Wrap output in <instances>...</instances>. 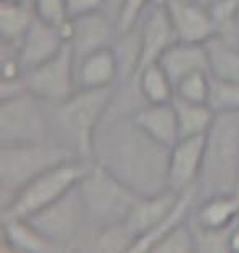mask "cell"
Instances as JSON below:
<instances>
[{
    "instance_id": "19",
    "label": "cell",
    "mask_w": 239,
    "mask_h": 253,
    "mask_svg": "<svg viewBox=\"0 0 239 253\" xmlns=\"http://www.w3.org/2000/svg\"><path fill=\"white\" fill-rule=\"evenodd\" d=\"M131 119L147 135L166 145L167 148H172L180 140L177 114L172 100L164 104H144L131 114Z\"/></svg>"
},
{
    "instance_id": "5",
    "label": "cell",
    "mask_w": 239,
    "mask_h": 253,
    "mask_svg": "<svg viewBox=\"0 0 239 253\" xmlns=\"http://www.w3.org/2000/svg\"><path fill=\"white\" fill-rule=\"evenodd\" d=\"M89 230L120 224L128 217L138 194L97 163L90 165L79 183Z\"/></svg>"
},
{
    "instance_id": "29",
    "label": "cell",
    "mask_w": 239,
    "mask_h": 253,
    "mask_svg": "<svg viewBox=\"0 0 239 253\" xmlns=\"http://www.w3.org/2000/svg\"><path fill=\"white\" fill-rule=\"evenodd\" d=\"M197 252L195 237L190 222L177 225L152 247L151 253H193Z\"/></svg>"
},
{
    "instance_id": "39",
    "label": "cell",
    "mask_w": 239,
    "mask_h": 253,
    "mask_svg": "<svg viewBox=\"0 0 239 253\" xmlns=\"http://www.w3.org/2000/svg\"><path fill=\"white\" fill-rule=\"evenodd\" d=\"M202 2H205V0H202Z\"/></svg>"
},
{
    "instance_id": "23",
    "label": "cell",
    "mask_w": 239,
    "mask_h": 253,
    "mask_svg": "<svg viewBox=\"0 0 239 253\" xmlns=\"http://www.w3.org/2000/svg\"><path fill=\"white\" fill-rule=\"evenodd\" d=\"M172 104H174L177 114L180 138L206 135V131L210 130L213 120L216 117V112L210 107V104L189 102V100H182L177 97L172 99Z\"/></svg>"
},
{
    "instance_id": "20",
    "label": "cell",
    "mask_w": 239,
    "mask_h": 253,
    "mask_svg": "<svg viewBox=\"0 0 239 253\" xmlns=\"http://www.w3.org/2000/svg\"><path fill=\"white\" fill-rule=\"evenodd\" d=\"M179 194L180 192L166 189L159 192V194L139 196L133 204V207H131L125 224L128 225V229L138 239L139 235L154 229L169 214L172 207L175 206L177 199H179Z\"/></svg>"
},
{
    "instance_id": "33",
    "label": "cell",
    "mask_w": 239,
    "mask_h": 253,
    "mask_svg": "<svg viewBox=\"0 0 239 253\" xmlns=\"http://www.w3.org/2000/svg\"><path fill=\"white\" fill-rule=\"evenodd\" d=\"M121 2H123V0H108V5H106V12L115 18V22H116V17H118Z\"/></svg>"
},
{
    "instance_id": "27",
    "label": "cell",
    "mask_w": 239,
    "mask_h": 253,
    "mask_svg": "<svg viewBox=\"0 0 239 253\" xmlns=\"http://www.w3.org/2000/svg\"><path fill=\"white\" fill-rule=\"evenodd\" d=\"M211 90V74L206 71L189 74L175 84L174 97L197 104H208Z\"/></svg>"
},
{
    "instance_id": "7",
    "label": "cell",
    "mask_w": 239,
    "mask_h": 253,
    "mask_svg": "<svg viewBox=\"0 0 239 253\" xmlns=\"http://www.w3.org/2000/svg\"><path fill=\"white\" fill-rule=\"evenodd\" d=\"M49 140L46 104L32 92L0 99V145Z\"/></svg>"
},
{
    "instance_id": "36",
    "label": "cell",
    "mask_w": 239,
    "mask_h": 253,
    "mask_svg": "<svg viewBox=\"0 0 239 253\" xmlns=\"http://www.w3.org/2000/svg\"><path fill=\"white\" fill-rule=\"evenodd\" d=\"M161 2H164V3H167V2H182V0H161Z\"/></svg>"
},
{
    "instance_id": "3",
    "label": "cell",
    "mask_w": 239,
    "mask_h": 253,
    "mask_svg": "<svg viewBox=\"0 0 239 253\" xmlns=\"http://www.w3.org/2000/svg\"><path fill=\"white\" fill-rule=\"evenodd\" d=\"M239 184V114H216L205 135L198 199L238 192Z\"/></svg>"
},
{
    "instance_id": "22",
    "label": "cell",
    "mask_w": 239,
    "mask_h": 253,
    "mask_svg": "<svg viewBox=\"0 0 239 253\" xmlns=\"http://www.w3.org/2000/svg\"><path fill=\"white\" fill-rule=\"evenodd\" d=\"M34 20L32 0H0V40L20 43Z\"/></svg>"
},
{
    "instance_id": "8",
    "label": "cell",
    "mask_w": 239,
    "mask_h": 253,
    "mask_svg": "<svg viewBox=\"0 0 239 253\" xmlns=\"http://www.w3.org/2000/svg\"><path fill=\"white\" fill-rule=\"evenodd\" d=\"M28 220L58 247L59 252H74L75 244L87 230V214L79 184Z\"/></svg>"
},
{
    "instance_id": "15",
    "label": "cell",
    "mask_w": 239,
    "mask_h": 253,
    "mask_svg": "<svg viewBox=\"0 0 239 253\" xmlns=\"http://www.w3.org/2000/svg\"><path fill=\"white\" fill-rule=\"evenodd\" d=\"M66 44L68 42L64 40L59 27L36 18L18 43V53L25 73L49 61L51 58L63 51Z\"/></svg>"
},
{
    "instance_id": "6",
    "label": "cell",
    "mask_w": 239,
    "mask_h": 253,
    "mask_svg": "<svg viewBox=\"0 0 239 253\" xmlns=\"http://www.w3.org/2000/svg\"><path fill=\"white\" fill-rule=\"evenodd\" d=\"M90 165H92V160L75 158L44 171L38 178L30 181L7 206L0 209L2 217L28 219L36 212L43 211L44 207L63 197L66 192L75 188L82 176L87 173Z\"/></svg>"
},
{
    "instance_id": "12",
    "label": "cell",
    "mask_w": 239,
    "mask_h": 253,
    "mask_svg": "<svg viewBox=\"0 0 239 253\" xmlns=\"http://www.w3.org/2000/svg\"><path fill=\"white\" fill-rule=\"evenodd\" d=\"M203 153H205V135L180 138L172 146L169 155V173H167L169 189L182 192L197 188L202 174Z\"/></svg>"
},
{
    "instance_id": "25",
    "label": "cell",
    "mask_w": 239,
    "mask_h": 253,
    "mask_svg": "<svg viewBox=\"0 0 239 253\" xmlns=\"http://www.w3.org/2000/svg\"><path fill=\"white\" fill-rule=\"evenodd\" d=\"M136 79L147 104H164L174 99V84L159 63L147 64L139 69Z\"/></svg>"
},
{
    "instance_id": "24",
    "label": "cell",
    "mask_w": 239,
    "mask_h": 253,
    "mask_svg": "<svg viewBox=\"0 0 239 253\" xmlns=\"http://www.w3.org/2000/svg\"><path fill=\"white\" fill-rule=\"evenodd\" d=\"M210 56V74L223 81H239V46L220 37L206 43Z\"/></svg>"
},
{
    "instance_id": "32",
    "label": "cell",
    "mask_w": 239,
    "mask_h": 253,
    "mask_svg": "<svg viewBox=\"0 0 239 253\" xmlns=\"http://www.w3.org/2000/svg\"><path fill=\"white\" fill-rule=\"evenodd\" d=\"M66 2H68V12L70 18L103 12L108 5V0H66Z\"/></svg>"
},
{
    "instance_id": "2",
    "label": "cell",
    "mask_w": 239,
    "mask_h": 253,
    "mask_svg": "<svg viewBox=\"0 0 239 253\" xmlns=\"http://www.w3.org/2000/svg\"><path fill=\"white\" fill-rule=\"evenodd\" d=\"M115 87L75 90L59 102H44L49 122V140L72 151L79 158L92 160L95 133L110 107Z\"/></svg>"
},
{
    "instance_id": "21",
    "label": "cell",
    "mask_w": 239,
    "mask_h": 253,
    "mask_svg": "<svg viewBox=\"0 0 239 253\" xmlns=\"http://www.w3.org/2000/svg\"><path fill=\"white\" fill-rule=\"evenodd\" d=\"M197 199H198L197 188L182 191L179 194V199L175 202V206L172 207L169 214H167L154 229H151L149 232H146V234L139 235L138 239L135 240L133 247H131V252H135V253L149 252L151 253L152 247H154L162 237L166 234H169V232L172 229H175L177 225L184 224V222L190 219V214H192Z\"/></svg>"
},
{
    "instance_id": "9",
    "label": "cell",
    "mask_w": 239,
    "mask_h": 253,
    "mask_svg": "<svg viewBox=\"0 0 239 253\" xmlns=\"http://www.w3.org/2000/svg\"><path fill=\"white\" fill-rule=\"evenodd\" d=\"M28 92L46 104L68 99L77 90L75 85V58L72 48L66 44L63 51L49 61L25 73Z\"/></svg>"
},
{
    "instance_id": "31",
    "label": "cell",
    "mask_w": 239,
    "mask_h": 253,
    "mask_svg": "<svg viewBox=\"0 0 239 253\" xmlns=\"http://www.w3.org/2000/svg\"><path fill=\"white\" fill-rule=\"evenodd\" d=\"M152 2L154 0H123L118 17H116V30H118V33L130 32L138 23L141 15L146 12Z\"/></svg>"
},
{
    "instance_id": "30",
    "label": "cell",
    "mask_w": 239,
    "mask_h": 253,
    "mask_svg": "<svg viewBox=\"0 0 239 253\" xmlns=\"http://www.w3.org/2000/svg\"><path fill=\"white\" fill-rule=\"evenodd\" d=\"M32 5L36 18L49 25L59 27L70 18L66 0H32Z\"/></svg>"
},
{
    "instance_id": "13",
    "label": "cell",
    "mask_w": 239,
    "mask_h": 253,
    "mask_svg": "<svg viewBox=\"0 0 239 253\" xmlns=\"http://www.w3.org/2000/svg\"><path fill=\"white\" fill-rule=\"evenodd\" d=\"M72 20V33H70L69 46L72 48L74 58L80 59L102 48L113 46L118 30L111 15L103 10L85 17Z\"/></svg>"
},
{
    "instance_id": "17",
    "label": "cell",
    "mask_w": 239,
    "mask_h": 253,
    "mask_svg": "<svg viewBox=\"0 0 239 253\" xmlns=\"http://www.w3.org/2000/svg\"><path fill=\"white\" fill-rule=\"evenodd\" d=\"M157 63L171 78L174 87L189 74L198 73V71L210 73V56H208L206 43L175 42L162 53Z\"/></svg>"
},
{
    "instance_id": "1",
    "label": "cell",
    "mask_w": 239,
    "mask_h": 253,
    "mask_svg": "<svg viewBox=\"0 0 239 253\" xmlns=\"http://www.w3.org/2000/svg\"><path fill=\"white\" fill-rule=\"evenodd\" d=\"M171 148L149 136L131 115L105 114L95 133L92 161L138 196L169 189Z\"/></svg>"
},
{
    "instance_id": "14",
    "label": "cell",
    "mask_w": 239,
    "mask_h": 253,
    "mask_svg": "<svg viewBox=\"0 0 239 253\" xmlns=\"http://www.w3.org/2000/svg\"><path fill=\"white\" fill-rule=\"evenodd\" d=\"M120 61L113 46L102 48L75 59V85L77 90L111 89L120 83Z\"/></svg>"
},
{
    "instance_id": "11",
    "label": "cell",
    "mask_w": 239,
    "mask_h": 253,
    "mask_svg": "<svg viewBox=\"0 0 239 253\" xmlns=\"http://www.w3.org/2000/svg\"><path fill=\"white\" fill-rule=\"evenodd\" d=\"M172 27H174L177 42L208 43L216 37V28L213 23L208 5L202 0H182V2H167Z\"/></svg>"
},
{
    "instance_id": "38",
    "label": "cell",
    "mask_w": 239,
    "mask_h": 253,
    "mask_svg": "<svg viewBox=\"0 0 239 253\" xmlns=\"http://www.w3.org/2000/svg\"><path fill=\"white\" fill-rule=\"evenodd\" d=\"M238 192H239V184H238Z\"/></svg>"
},
{
    "instance_id": "34",
    "label": "cell",
    "mask_w": 239,
    "mask_h": 253,
    "mask_svg": "<svg viewBox=\"0 0 239 253\" xmlns=\"http://www.w3.org/2000/svg\"><path fill=\"white\" fill-rule=\"evenodd\" d=\"M230 250L239 253V224L235 227V230H233V234H231V239H230Z\"/></svg>"
},
{
    "instance_id": "18",
    "label": "cell",
    "mask_w": 239,
    "mask_h": 253,
    "mask_svg": "<svg viewBox=\"0 0 239 253\" xmlns=\"http://www.w3.org/2000/svg\"><path fill=\"white\" fill-rule=\"evenodd\" d=\"M190 222L202 229H226L239 222V192L197 199Z\"/></svg>"
},
{
    "instance_id": "37",
    "label": "cell",
    "mask_w": 239,
    "mask_h": 253,
    "mask_svg": "<svg viewBox=\"0 0 239 253\" xmlns=\"http://www.w3.org/2000/svg\"><path fill=\"white\" fill-rule=\"evenodd\" d=\"M208 2H211V0H205V3H208Z\"/></svg>"
},
{
    "instance_id": "26",
    "label": "cell",
    "mask_w": 239,
    "mask_h": 253,
    "mask_svg": "<svg viewBox=\"0 0 239 253\" xmlns=\"http://www.w3.org/2000/svg\"><path fill=\"white\" fill-rule=\"evenodd\" d=\"M208 104L216 114H239V81H223L211 76Z\"/></svg>"
},
{
    "instance_id": "16",
    "label": "cell",
    "mask_w": 239,
    "mask_h": 253,
    "mask_svg": "<svg viewBox=\"0 0 239 253\" xmlns=\"http://www.w3.org/2000/svg\"><path fill=\"white\" fill-rule=\"evenodd\" d=\"M0 239V252L3 253L59 252L58 247L25 217H2Z\"/></svg>"
},
{
    "instance_id": "10",
    "label": "cell",
    "mask_w": 239,
    "mask_h": 253,
    "mask_svg": "<svg viewBox=\"0 0 239 253\" xmlns=\"http://www.w3.org/2000/svg\"><path fill=\"white\" fill-rule=\"evenodd\" d=\"M135 27L138 30L139 37L138 71L147 64L157 63L162 53L177 42L169 12H167L166 3L161 0H154L147 7Z\"/></svg>"
},
{
    "instance_id": "35",
    "label": "cell",
    "mask_w": 239,
    "mask_h": 253,
    "mask_svg": "<svg viewBox=\"0 0 239 253\" xmlns=\"http://www.w3.org/2000/svg\"><path fill=\"white\" fill-rule=\"evenodd\" d=\"M235 43L239 46V18H238V25H236V35H235Z\"/></svg>"
},
{
    "instance_id": "28",
    "label": "cell",
    "mask_w": 239,
    "mask_h": 253,
    "mask_svg": "<svg viewBox=\"0 0 239 253\" xmlns=\"http://www.w3.org/2000/svg\"><path fill=\"white\" fill-rule=\"evenodd\" d=\"M190 222V219H189ZM239 224V222H238ZM226 227V229H202L190 222V227L195 237L197 252L200 253H230V239L231 234L238 225Z\"/></svg>"
},
{
    "instance_id": "4",
    "label": "cell",
    "mask_w": 239,
    "mask_h": 253,
    "mask_svg": "<svg viewBox=\"0 0 239 253\" xmlns=\"http://www.w3.org/2000/svg\"><path fill=\"white\" fill-rule=\"evenodd\" d=\"M75 158L79 156L51 140L39 143L0 145V209L30 181L64 161Z\"/></svg>"
}]
</instances>
